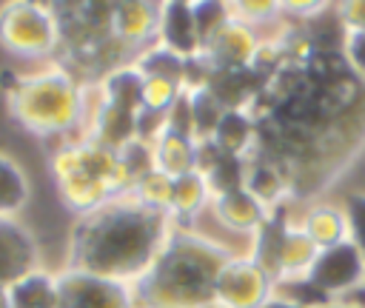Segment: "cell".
<instances>
[{"label":"cell","instance_id":"cell-1","mask_svg":"<svg viewBox=\"0 0 365 308\" xmlns=\"http://www.w3.org/2000/svg\"><path fill=\"white\" fill-rule=\"evenodd\" d=\"M171 231V214L145 208L131 194H120L74 220L66 265L134 285L151 268Z\"/></svg>","mask_w":365,"mask_h":308},{"label":"cell","instance_id":"cell-2","mask_svg":"<svg viewBox=\"0 0 365 308\" xmlns=\"http://www.w3.org/2000/svg\"><path fill=\"white\" fill-rule=\"evenodd\" d=\"M234 251L197 225H174L151 268L134 282L137 308H202L214 302L217 274Z\"/></svg>","mask_w":365,"mask_h":308},{"label":"cell","instance_id":"cell-3","mask_svg":"<svg viewBox=\"0 0 365 308\" xmlns=\"http://www.w3.org/2000/svg\"><path fill=\"white\" fill-rule=\"evenodd\" d=\"M86 88L71 68L60 60L43 63L31 71L11 74L9 114L26 131L43 140H68L80 137L86 128Z\"/></svg>","mask_w":365,"mask_h":308},{"label":"cell","instance_id":"cell-4","mask_svg":"<svg viewBox=\"0 0 365 308\" xmlns=\"http://www.w3.org/2000/svg\"><path fill=\"white\" fill-rule=\"evenodd\" d=\"M48 168L63 205L77 217L91 214L128 191L117 151L86 134L54 143L48 151Z\"/></svg>","mask_w":365,"mask_h":308},{"label":"cell","instance_id":"cell-5","mask_svg":"<svg viewBox=\"0 0 365 308\" xmlns=\"http://www.w3.org/2000/svg\"><path fill=\"white\" fill-rule=\"evenodd\" d=\"M0 46L23 60L51 63L63 48L57 6L37 0H11L0 6Z\"/></svg>","mask_w":365,"mask_h":308},{"label":"cell","instance_id":"cell-6","mask_svg":"<svg viewBox=\"0 0 365 308\" xmlns=\"http://www.w3.org/2000/svg\"><path fill=\"white\" fill-rule=\"evenodd\" d=\"M305 285L325 305L331 299H351L365 291V254L351 242L322 248L314 268L305 277Z\"/></svg>","mask_w":365,"mask_h":308},{"label":"cell","instance_id":"cell-7","mask_svg":"<svg viewBox=\"0 0 365 308\" xmlns=\"http://www.w3.org/2000/svg\"><path fill=\"white\" fill-rule=\"evenodd\" d=\"M277 294V279L245 251H234L217 274L214 299L228 308H259Z\"/></svg>","mask_w":365,"mask_h":308},{"label":"cell","instance_id":"cell-8","mask_svg":"<svg viewBox=\"0 0 365 308\" xmlns=\"http://www.w3.org/2000/svg\"><path fill=\"white\" fill-rule=\"evenodd\" d=\"M60 308H137L134 285L63 265L57 271Z\"/></svg>","mask_w":365,"mask_h":308},{"label":"cell","instance_id":"cell-9","mask_svg":"<svg viewBox=\"0 0 365 308\" xmlns=\"http://www.w3.org/2000/svg\"><path fill=\"white\" fill-rule=\"evenodd\" d=\"M259 43H262V34H259L257 29L245 26L242 20L231 17V11H228V17H225L217 29H211V31L205 34V40H202V54H200V57H202L211 68H217V71L251 68Z\"/></svg>","mask_w":365,"mask_h":308},{"label":"cell","instance_id":"cell-10","mask_svg":"<svg viewBox=\"0 0 365 308\" xmlns=\"http://www.w3.org/2000/svg\"><path fill=\"white\" fill-rule=\"evenodd\" d=\"M157 46L168 48L182 60H197L202 54V29H200L194 3H185V0L160 3Z\"/></svg>","mask_w":365,"mask_h":308},{"label":"cell","instance_id":"cell-11","mask_svg":"<svg viewBox=\"0 0 365 308\" xmlns=\"http://www.w3.org/2000/svg\"><path fill=\"white\" fill-rule=\"evenodd\" d=\"M160 29V3L148 0H125L114 3L111 11V34L137 57L143 48L157 43Z\"/></svg>","mask_w":365,"mask_h":308},{"label":"cell","instance_id":"cell-12","mask_svg":"<svg viewBox=\"0 0 365 308\" xmlns=\"http://www.w3.org/2000/svg\"><path fill=\"white\" fill-rule=\"evenodd\" d=\"M208 214H211V220L222 231L237 234V237H245V240H251L265 225V220L271 217V211L254 194H248L242 185L240 188H231L225 194H217Z\"/></svg>","mask_w":365,"mask_h":308},{"label":"cell","instance_id":"cell-13","mask_svg":"<svg viewBox=\"0 0 365 308\" xmlns=\"http://www.w3.org/2000/svg\"><path fill=\"white\" fill-rule=\"evenodd\" d=\"M242 188L254 194L268 211H279L294 202V188H291L285 168L265 154H254L251 160H245Z\"/></svg>","mask_w":365,"mask_h":308},{"label":"cell","instance_id":"cell-14","mask_svg":"<svg viewBox=\"0 0 365 308\" xmlns=\"http://www.w3.org/2000/svg\"><path fill=\"white\" fill-rule=\"evenodd\" d=\"M40 268L37 242L20 220L0 217V285L6 288L17 277Z\"/></svg>","mask_w":365,"mask_h":308},{"label":"cell","instance_id":"cell-15","mask_svg":"<svg viewBox=\"0 0 365 308\" xmlns=\"http://www.w3.org/2000/svg\"><path fill=\"white\" fill-rule=\"evenodd\" d=\"M297 222L302 225V231L314 240V245L331 248L348 240V222H345V208L339 200H328V197H317L311 202H305L302 214H297Z\"/></svg>","mask_w":365,"mask_h":308},{"label":"cell","instance_id":"cell-16","mask_svg":"<svg viewBox=\"0 0 365 308\" xmlns=\"http://www.w3.org/2000/svg\"><path fill=\"white\" fill-rule=\"evenodd\" d=\"M317 257H319V248L302 231L297 217H291L285 225V234H282V248H279V262H277V285L305 279L308 271L314 268Z\"/></svg>","mask_w":365,"mask_h":308},{"label":"cell","instance_id":"cell-17","mask_svg":"<svg viewBox=\"0 0 365 308\" xmlns=\"http://www.w3.org/2000/svg\"><path fill=\"white\" fill-rule=\"evenodd\" d=\"M259 134H262V125L251 111H222L211 143L231 157L251 160L259 148Z\"/></svg>","mask_w":365,"mask_h":308},{"label":"cell","instance_id":"cell-18","mask_svg":"<svg viewBox=\"0 0 365 308\" xmlns=\"http://www.w3.org/2000/svg\"><path fill=\"white\" fill-rule=\"evenodd\" d=\"M197 154H200V143H197L194 137L180 134V131H171V128H165V131L151 143L154 168L163 171V174L171 177V180L197 171Z\"/></svg>","mask_w":365,"mask_h":308},{"label":"cell","instance_id":"cell-19","mask_svg":"<svg viewBox=\"0 0 365 308\" xmlns=\"http://www.w3.org/2000/svg\"><path fill=\"white\" fill-rule=\"evenodd\" d=\"M214 202V191L205 183V177L200 171L182 174L174 180V194H171V220L174 225H185L194 228V222L200 220V214H208Z\"/></svg>","mask_w":365,"mask_h":308},{"label":"cell","instance_id":"cell-20","mask_svg":"<svg viewBox=\"0 0 365 308\" xmlns=\"http://www.w3.org/2000/svg\"><path fill=\"white\" fill-rule=\"evenodd\" d=\"M9 308H60L57 271L34 268L6 285Z\"/></svg>","mask_w":365,"mask_h":308},{"label":"cell","instance_id":"cell-21","mask_svg":"<svg viewBox=\"0 0 365 308\" xmlns=\"http://www.w3.org/2000/svg\"><path fill=\"white\" fill-rule=\"evenodd\" d=\"M29 197H31V185L26 171L20 168L17 160L0 151V217L17 220V214L29 205Z\"/></svg>","mask_w":365,"mask_h":308},{"label":"cell","instance_id":"cell-22","mask_svg":"<svg viewBox=\"0 0 365 308\" xmlns=\"http://www.w3.org/2000/svg\"><path fill=\"white\" fill-rule=\"evenodd\" d=\"M182 94H185V86L180 80L165 77V74H143V111L168 114L180 103Z\"/></svg>","mask_w":365,"mask_h":308},{"label":"cell","instance_id":"cell-23","mask_svg":"<svg viewBox=\"0 0 365 308\" xmlns=\"http://www.w3.org/2000/svg\"><path fill=\"white\" fill-rule=\"evenodd\" d=\"M228 11L231 17L242 20L245 26L257 29L259 34H271L274 26H279L285 20L282 14V3H274V0H242V3H228Z\"/></svg>","mask_w":365,"mask_h":308},{"label":"cell","instance_id":"cell-24","mask_svg":"<svg viewBox=\"0 0 365 308\" xmlns=\"http://www.w3.org/2000/svg\"><path fill=\"white\" fill-rule=\"evenodd\" d=\"M137 202H143L145 208H154V211H163V214H171V194H174V180L165 177L163 171H148L145 177H140L131 191H128Z\"/></svg>","mask_w":365,"mask_h":308},{"label":"cell","instance_id":"cell-25","mask_svg":"<svg viewBox=\"0 0 365 308\" xmlns=\"http://www.w3.org/2000/svg\"><path fill=\"white\" fill-rule=\"evenodd\" d=\"M339 202L345 208L348 240L365 254V191H348Z\"/></svg>","mask_w":365,"mask_h":308},{"label":"cell","instance_id":"cell-26","mask_svg":"<svg viewBox=\"0 0 365 308\" xmlns=\"http://www.w3.org/2000/svg\"><path fill=\"white\" fill-rule=\"evenodd\" d=\"M339 54L354 77L365 83V31H348L339 37Z\"/></svg>","mask_w":365,"mask_h":308},{"label":"cell","instance_id":"cell-27","mask_svg":"<svg viewBox=\"0 0 365 308\" xmlns=\"http://www.w3.org/2000/svg\"><path fill=\"white\" fill-rule=\"evenodd\" d=\"M336 23L342 34L348 31H365V0H345L336 6Z\"/></svg>","mask_w":365,"mask_h":308},{"label":"cell","instance_id":"cell-28","mask_svg":"<svg viewBox=\"0 0 365 308\" xmlns=\"http://www.w3.org/2000/svg\"><path fill=\"white\" fill-rule=\"evenodd\" d=\"M259 308H314V305H308V302H302V299H297V297H291V294H285V291H277L271 299H265Z\"/></svg>","mask_w":365,"mask_h":308},{"label":"cell","instance_id":"cell-29","mask_svg":"<svg viewBox=\"0 0 365 308\" xmlns=\"http://www.w3.org/2000/svg\"><path fill=\"white\" fill-rule=\"evenodd\" d=\"M319 308H365V299H359V297H351V299H331V302H325V305H319Z\"/></svg>","mask_w":365,"mask_h":308},{"label":"cell","instance_id":"cell-30","mask_svg":"<svg viewBox=\"0 0 365 308\" xmlns=\"http://www.w3.org/2000/svg\"><path fill=\"white\" fill-rule=\"evenodd\" d=\"M0 308H9V302H6V288L0 285Z\"/></svg>","mask_w":365,"mask_h":308},{"label":"cell","instance_id":"cell-31","mask_svg":"<svg viewBox=\"0 0 365 308\" xmlns=\"http://www.w3.org/2000/svg\"><path fill=\"white\" fill-rule=\"evenodd\" d=\"M202 308H228V305H222V302L214 299V302H208V305H202Z\"/></svg>","mask_w":365,"mask_h":308}]
</instances>
